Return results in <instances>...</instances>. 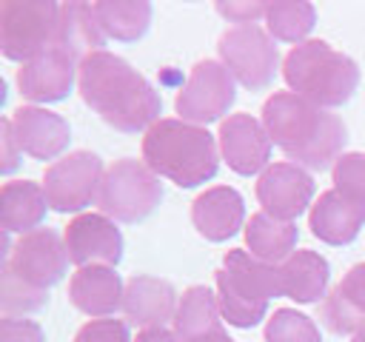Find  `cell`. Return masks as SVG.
Here are the masks:
<instances>
[{
    "label": "cell",
    "instance_id": "obj_24",
    "mask_svg": "<svg viewBox=\"0 0 365 342\" xmlns=\"http://www.w3.org/2000/svg\"><path fill=\"white\" fill-rule=\"evenodd\" d=\"M46 191L31 180H11L0 188V222L6 234H29L46 219Z\"/></svg>",
    "mask_w": 365,
    "mask_h": 342
},
{
    "label": "cell",
    "instance_id": "obj_25",
    "mask_svg": "<svg viewBox=\"0 0 365 342\" xmlns=\"http://www.w3.org/2000/svg\"><path fill=\"white\" fill-rule=\"evenodd\" d=\"M279 274H282L285 296L299 305H311V302H319L328 296L325 291H328V279H331V265L317 251H308V248L294 251L279 265Z\"/></svg>",
    "mask_w": 365,
    "mask_h": 342
},
{
    "label": "cell",
    "instance_id": "obj_16",
    "mask_svg": "<svg viewBox=\"0 0 365 342\" xmlns=\"http://www.w3.org/2000/svg\"><path fill=\"white\" fill-rule=\"evenodd\" d=\"M177 305H180V299H177V291L168 279L134 274L125 282L123 314H125V322L140 328V331L165 328V322H174Z\"/></svg>",
    "mask_w": 365,
    "mask_h": 342
},
{
    "label": "cell",
    "instance_id": "obj_1",
    "mask_svg": "<svg viewBox=\"0 0 365 342\" xmlns=\"http://www.w3.org/2000/svg\"><path fill=\"white\" fill-rule=\"evenodd\" d=\"M77 88L83 103L114 131L137 134L148 131L163 111V100L154 86L111 51H94L80 63Z\"/></svg>",
    "mask_w": 365,
    "mask_h": 342
},
{
    "label": "cell",
    "instance_id": "obj_19",
    "mask_svg": "<svg viewBox=\"0 0 365 342\" xmlns=\"http://www.w3.org/2000/svg\"><path fill=\"white\" fill-rule=\"evenodd\" d=\"M171 325L177 342H234L222 328L220 299L205 285H191L182 291Z\"/></svg>",
    "mask_w": 365,
    "mask_h": 342
},
{
    "label": "cell",
    "instance_id": "obj_14",
    "mask_svg": "<svg viewBox=\"0 0 365 342\" xmlns=\"http://www.w3.org/2000/svg\"><path fill=\"white\" fill-rule=\"evenodd\" d=\"M217 140H220V154L234 174L251 177V174L268 168L274 142H271L262 120H254L251 114H228L220 123Z\"/></svg>",
    "mask_w": 365,
    "mask_h": 342
},
{
    "label": "cell",
    "instance_id": "obj_23",
    "mask_svg": "<svg viewBox=\"0 0 365 342\" xmlns=\"http://www.w3.org/2000/svg\"><path fill=\"white\" fill-rule=\"evenodd\" d=\"M103 46H106V31L100 28V20L94 14V3H80V0L63 3L54 48H63L77 63H83L88 54L103 51Z\"/></svg>",
    "mask_w": 365,
    "mask_h": 342
},
{
    "label": "cell",
    "instance_id": "obj_10",
    "mask_svg": "<svg viewBox=\"0 0 365 342\" xmlns=\"http://www.w3.org/2000/svg\"><path fill=\"white\" fill-rule=\"evenodd\" d=\"M103 160L94 151H71L54 160L43 174V191L48 208L57 214H74L91 205L100 197L103 185Z\"/></svg>",
    "mask_w": 365,
    "mask_h": 342
},
{
    "label": "cell",
    "instance_id": "obj_21",
    "mask_svg": "<svg viewBox=\"0 0 365 342\" xmlns=\"http://www.w3.org/2000/svg\"><path fill=\"white\" fill-rule=\"evenodd\" d=\"M191 222L200 237L208 242H225L231 239L242 222H245V202L237 188L231 185H214L205 188L191 202Z\"/></svg>",
    "mask_w": 365,
    "mask_h": 342
},
{
    "label": "cell",
    "instance_id": "obj_33",
    "mask_svg": "<svg viewBox=\"0 0 365 342\" xmlns=\"http://www.w3.org/2000/svg\"><path fill=\"white\" fill-rule=\"evenodd\" d=\"M214 9H217V14H222L228 23L254 26L259 17H265L268 3H237V0H231V3H217Z\"/></svg>",
    "mask_w": 365,
    "mask_h": 342
},
{
    "label": "cell",
    "instance_id": "obj_15",
    "mask_svg": "<svg viewBox=\"0 0 365 342\" xmlns=\"http://www.w3.org/2000/svg\"><path fill=\"white\" fill-rule=\"evenodd\" d=\"M77 71H80V63L71 54H66L63 48H48L17 68V88L23 100L57 103L68 97Z\"/></svg>",
    "mask_w": 365,
    "mask_h": 342
},
{
    "label": "cell",
    "instance_id": "obj_2",
    "mask_svg": "<svg viewBox=\"0 0 365 342\" xmlns=\"http://www.w3.org/2000/svg\"><path fill=\"white\" fill-rule=\"evenodd\" d=\"M262 125L271 142L308 171L334 168L348 142V128L336 114L294 91H277L262 103Z\"/></svg>",
    "mask_w": 365,
    "mask_h": 342
},
{
    "label": "cell",
    "instance_id": "obj_8",
    "mask_svg": "<svg viewBox=\"0 0 365 342\" xmlns=\"http://www.w3.org/2000/svg\"><path fill=\"white\" fill-rule=\"evenodd\" d=\"M60 6L54 0H3L0 3V48L14 63H29L54 48Z\"/></svg>",
    "mask_w": 365,
    "mask_h": 342
},
{
    "label": "cell",
    "instance_id": "obj_30",
    "mask_svg": "<svg viewBox=\"0 0 365 342\" xmlns=\"http://www.w3.org/2000/svg\"><path fill=\"white\" fill-rule=\"evenodd\" d=\"M331 177H334V188L336 191H342L345 197H351V200L365 205V154L362 151L342 154L334 162Z\"/></svg>",
    "mask_w": 365,
    "mask_h": 342
},
{
    "label": "cell",
    "instance_id": "obj_3",
    "mask_svg": "<svg viewBox=\"0 0 365 342\" xmlns=\"http://www.w3.org/2000/svg\"><path fill=\"white\" fill-rule=\"evenodd\" d=\"M68 251L57 231L34 228L23 234L3 259L0 308L3 316L34 314L48 302V288L66 276Z\"/></svg>",
    "mask_w": 365,
    "mask_h": 342
},
{
    "label": "cell",
    "instance_id": "obj_9",
    "mask_svg": "<svg viewBox=\"0 0 365 342\" xmlns=\"http://www.w3.org/2000/svg\"><path fill=\"white\" fill-rule=\"evenodd\" d=\"M217 51H220V63L248 91L268 88L279 66V51L274 46V37L259 26H234L222 31Z\"/></svg>",
    "mask_w": 365,
    "mask_h": 342
},
{
    "label": "cell",
    "instance_id": "obj_29",
    "mask_svg": "<svg viewBox=\"0 0 365 342\" xmlns=\"http://www.w3.org/2000/svg\"><path fill=\"white\" fill-rule=\"evenodd\" d=\"M262 339L265 342H322L317 322L294 308H277L265 322Z\"/></svg>",
    "mask_w": 365,
    "mask_h": 342
},
{
    "label": "cell",
    "instance_id": "obj_31",
    "mask_svg": "<svg viewBox=\"0 0 365 342\" xmlns=\"http://www.w3.org/2000/svg\"><path fill=\"white\" fill-rule=\"evenodd\" d=\"M71 342H131L128 322H123V319H91L74 333Z\"/></svg>",
    "mask_w": 365,
    "mask_h": 342
},
{
    "label": "cell",
    "instance_id": "obj_22",
    "mask_svg": "<svg viewBox=\"0 0 365 342\" xmlns=\"http://www.w3.org/2000/svg\"><path fill=\"white\" fill-rule=\"evenodd\" d=\"M322 325L336 333H359L365 328V262L348 268V274L331 288L319 305Z\"/></svg>",
    "mask_w": 365,
    "mask_h": 342
},
{
    "label": "cell",
    "instance_id": "obj_27",
    "mask_svg": "<svg viewBox=\"0 0 365 342\" xmlns=\"http://www.w3.org/2000/svg\"><path fill=\"white\" fill-rule=\"evenodd\" d=\"M94 14L106 37L120 43L140 40L151 26V3L148 0H97Z\"/></svg>",
    "mask_w": 365,
    "mask_h": 342
},
{
    "label": "cell",
    "instance_id": "obj_7",
    "mask_svg": "<svg viewBox=\"0 0 365 342\" xmlns=\"http://www.w3.org/2000/svg\"><path fill=\"white\" fill-rule=\"evenodd\" d=\"M160 202H163V182L143 160L123 157L106 168L97 205L100 214H106L108 219L134 225L151 217Z\"/></svg>",
    "mask_w": 365,
    "mask_h": 342
},
{
    "label": "cell",
    "instance_id": "obj_34",
    "mask_svg": "<svg viewBox=\"0 0 365 342\" xmlns=\"http://www.w3.org/2000/svg\"><path fill=\"white\" fill-rule=\"evenodd\" d=\"M0 142H3V162H0V171L3 174H11L17 165H20V145H17V140H14V131H11V120L6 117L3 123H0Z\"/></svg>",
    "mask_w": 365,
    "mask_h": 342
},
{
    "label": "cell",
    "instance_id": "obj_36",
    "mask_svg": "<svg viewBox=\"0 0 365 342\" xmlns=\"http://www.w3.org/2000/svg\"><path fill=\"white\" fill-rule=\"evenodd\" d=\"M351 342H365V328H362L359 333H354V339H351Z\"/></svg>",
    "mask_w": 365,
    "mask_h": 342
},
{
    "label": "cell",
    "instance_id": "obj_17",
    "mask_svg": "<svg viewBox=\"0 0 365 342\" xmlns=\"http://www.w3.org/2000/svg\"><path fill=\"white\" fill-rule=\"evenodd\" d=\"M9 120L20 151L31 160H54L66 151L71 140L68 123L60 114L40 105H20Z\"/></svg>",
    "mask_w": 365,
    "mask_h": 342
},
{
    "label": "cell",
    "instance_id": "obj_5",
    "mask_svg": "<svg viewBox=\"0 0 365 342\" xmlns=\"http://www.w3.org/2000/svg\"><path fill=\"white\" fill-rule=\"evenodd\" d=\"M282 77L297 97L319 108L345 105L359 88V66L325 40L294 46L282 60Z\"/></svg>",
    "mask_w": 365,
    "mask_h": 342
},
{
    "label": "cell",
    "instance_id": "obj_13",
    "mask_svg": "<svg viewBox=\"0 0 365 342\" xmlns=\"http://www.w3.org/2000/svg\"><path fill=\"white\" fill-rule=\"evenodd\" d=\"M63 242H66L68 259L77 268H88V265L114 268L123 259V245H125L120 228L106 214L74 217L63 231Z\"/></svg>",
    "mask_w": 365,
    "mask_h": 342
},
{
    "label": "cell",
    "instance_id": "obj_4",
    "mask_svg": "<svg viewBox=\"0 0 365 342\" xmlns=\"http://www.w3.org/2000/svg\"><path fill=\"white\" fill-rule=\"evenodd\" d=\"M143 162L180 188H197L214 180L220 145L202 125L180 117H160L143 137Z\"/></svg>",
    "mask_w": 365,
    "mask_h": 342
},
{
    "label": "cell",
    "instance_id": "obj_11",
    "mask_svg": "<svg viewBox=\"0 0 365 342\" xmlns=\"http://www.w3.org/2000/svg\"><path fill=\"white\" fill-rule=\"evenodd\" d=\"M237 80L220 60H200L194 63L185 86L180 88L174 108L180 120L194 125H208L228 114V108L237 100Z\"/></svg>",
    "mask_w": 365,
    "mask_h": 342
},
{
    "label": "cell",
    "instance_id": "obj_32",
    "mask_svg": "<svg viewBox=\"0 0 365 342\" xmlns=\"http://www.w3.org/2000/svg\"><path fill=\"white\" fill-rule=\"evenodd\" d=\"M0 342H46V333L34 319L3 316L0 319Z\"/></svg>",
    "mask_w": 365,
    "mask_h": 342
},
{
    "label": "cell",
    "instance_id": "obj_20",
    "mask_svg": "<svg viewBox=\"0 0 365 342\" xmlns=\"http://www.w3.org/2000/svg\"><path fill=\"white\" fill-rule=\"evenodd\" d=\"M123 294L125 285L120 274L106 265L77 268L68 279V302L91 319H108L123 311Z\"/></svg>",
    "mask_w": 365,
    "mask_h": 342
},
{
    "label": "cell",
    "instance_id": "obj_28",
    "mask_svg": "<svg viewBox=\"0 0 365 342\" xmlns=\"http://www.w3.org/2000/svg\"><path fill=\"white\" fill-rule=\"evenodd\" d=\"M265 26L274 40L299 46L317 26V9L305 0H274L265 9Z\"/></svg>",
    "mask_w": 365,
    "mask_h": 342
},
{
    "label": "cell",
    "instance_id": "obj_26",
    "mask_svg": "<svg viewBox=\"0 0 365 342\" xmlns=\"http://www.w3.org/2000/svg\"><path fill=\"white\" fill-rule=\"evenodd\" d=\"M297 237H299V231H297L294 222L274 219L265 211L251 214V219L245 222L248 254L254 259H259V262H268V265H282L294 254Z\"/></svg>",
    "mask_w": 365,
    "mask_h": 342
},
{
    "label": "cell",
    "instance_id": "obj_12",
    "mask_svg": "<svg viewBox=\"0 0 365 342\" xmlns=\"http://www.w3.org/2000/svg\"><path fill=\"white\" fill-rule=\"evenodd\" d=\"M254 194L268 217L294 222L314 200V180L297 162H271L257 177Z\"/></svg>",
    "mask_w": 365,
    "mask_h": 342
},
{
    "label": "cell",
    "instance_id": "obj_6",
    "mask_svg": "<svg viewBox=\"0 0 365 342\" xmlns=\"http://www.w3.org/2000/svg\"><path fill=\"white\" fill-rule=\"evenodd\" d=\"M220 314L234 328H254L265 319L271 296H285L279 265L254 259L248 251L234 248L222 256L217 271Z\"/></svg>",
    "mask_w": 365,
    "mask_h": 342
},
{
    "label": "cell",
    "instance_id": "obj_35",
    "mask_svg": "<svg viewBox=\"0 0 365 342\" xmlns=\"http://www.w3.org/2000/svg\"><path fill=\"white\" fill-rule=\"evenodd\" d=\"M134 342H177V336L168 328H148V331H140Z\"/></svg>",
    "mask_w": 365,
    "mask_h": 342
},
{
    "label": "cell",
    "instance_id": "obj_18",
    "mask_svg": "<svg viewBox=\"0 0 365 342\" xmlns=\"http://www.w3.org/2000/svg\"><path fill=\"white\" fill-rule=\"evenodd\" d=\"M365 225V205L345 197L336 188H328L317 197L308 211L311 234L325 245H351Z\"/></svg>",
    "mask_w": 365,
    "mask_h": 342
}]
</instances>
